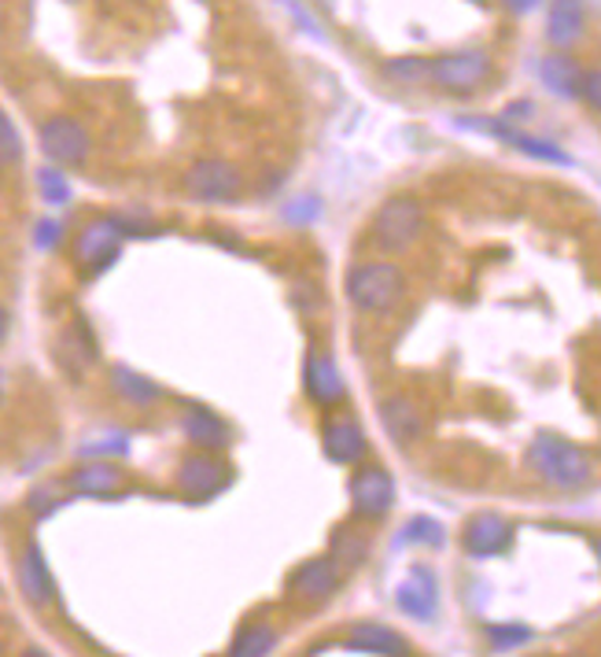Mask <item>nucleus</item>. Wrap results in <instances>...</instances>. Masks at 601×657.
<instances>
[{
  "label": "nucleus",
  "instance_id": "nucleus-38",
  "mask_svg": "<svg viewBox=\"0 0 601 657\" xmlns=\"http://www.w3.org/2000/svg\"><path fill=\"white\" fill-rule=\"evenodd\" d=\"M22 657H52V654H44V650H38V647H33V650H27V654H22Z\"/></svg>",
  "mask_w": 601,
  "mask_h": 657
},
{
  "label": "nucleus",
  "instance_id": "nucleus-29",
  "mask_svg": "<svg viewBox=\"0 0 601 657\" xmlns=\"http://www.w3.org/2000/svg\"><path fill=\"white\" fill-rule=\"evenodd\" d=\"M38 181H41V196L49 200L52 207H60V203H67L71 200V181H67L60 170H52V167H44L41 175H38Z\"/></svg>",
  "mask_w": 601,
  "mask_h": 657
},
{
  "label": "nucleus",
  "instance_id": "nucleus-28",
  "mask_svg": "<svg viewBox=\"0 0 601 657\" xmlns=\"http://www.w3.org/2000/svg\"><path fill=\"white\" fill-rule=\"evenodd\" d=\"M488 639H491L494 650L510 654V650L524 647V643H531V628H524V625H491L488 628Z\"/></svg>",
  "mask_w": 601,
  "mask_h": 657
},
{
  "label": "nucleus",
  "instance_id": "nucleus-39",
  "mask_svg": "<svg viewBox=\"0 0 601 657\" xmlns=\"http://www.w3.org/2000/svg\"><path fill=\"white\" fill-rule=\"evenodd\" d=\"M531 657H572V654H531Z\"/></svg>",
  "mask_w": 601,
  "mask_h": 657
},
{
  "label": "nucleus",
  "instance_id": "nucleus-2",
  "mask_svg": "<svg viewBox=\"0 0 601 657\" xmlns=\"http://www.w3.org/2000/svg\"><path fill=\"white\" fill-rule=\"evenodd\" d=\"M402 292H407V281H402L399 267H391V262H362L347 278L351 303L358 310H373V315H384V310L395 307Z\"/></svg>",
  "mask_w": 601,
  "mask_h": 657
},
{
  "label": "nucleus",
  "instance_id": "nucleus-11",
  "mask_svg": "<svg viewBox=\"0 0 601 657\" xmlns=\"http://www.w3.org/2000/svg\"><path fill=\"white\" fill-rule=\"evenodd\" d=\"M229 484V469L211 455H192L189 462H181L178 469V488L189 495V499H211Z\"/></svg>",
  "mask_w": 601,
  "mask_h": 657
},
{
  "label": "nucleus",
  "instance_id": "nucleus-8",
  "mask_svg": "<svg viewBox=\"0 0 601 657\" xmlns=\"http://www.w3.org/2000/svg\"><path fill=\"white\" fill-rule=\"evenodd\" d=\"M189 192L203 203H226L237 200L240 192V175L237 167L222 163V159H203L189 170Z\"/></svg>",
  "mask_w": 601,
  "mask_h": 657
},
{
  "label": "nucleus",
  "instance_id": "nucleus-34",
  "mask_svg": "<svg viewBox=\"0 0 601 657\" xmlns=\"http://www.w3.org/2000/svg\"><path fill=\"white\" fill-rule=\"evenodd\" d=\"M38 248H56L60 245V237H63V226L56 222V218H44V222H38Z\"/></svg>",
  "mask_w": 601,
  "mask_h": 657
},
{
  "label": "nucleus",
  "instance_id": "nucleus-3",
  "mask_svg": "<svg viewBox=\"0 0 601 657\" xmlns=\"http://www.w3.org/2000/svg\"><path fill=\"white\" fill-rule=\"evenodd\" d=\"M421 226H424L421 203L410 200V196H391L373 218V237L384 251H402L418 240Z\"/></svg>",
  "mask_w": 601,
  "mask_h": 657
},
{
  "label": "nucleus",
  "instance_id": "nucleus-21",
  "mask_svg": "<svg viewBox=\"0 0 601 657\" xmlns=\"http://www.w3.org/2000/svg\"><path fill=\"white\" fill-rule=\"evenodd\" d=\"M111 380H114V391H119L122 399L137 402V407H148V402H159V399H163V388H159L156 380H148L144 374L130 370V366H114V370H111Z\"/></svg>",
  "mask_w": 601,
  "mask_h": 657
},
{
  "label": "nucleus",
  "instance_id": "nucleus-10",
  "mask_svg": "<svg viewBox=\"0 0 601 657\" xmlns=\"http://www.w3.org/2000/svg\"><path fill=\"white\" fill-rule=\"evenodd\" d=\"M119 248H122V233H119V226H114V218H100V222L82 229L74 256L86 270L97 273L103 267H111L114 256H119Z\"/></svg>",
  "mask_w": 601,
  "mask_h": 657
},
{
  "label": "nucleus",
  "instance_id": "nucleus-20",
  "mask_svg": "<svg viewBox=\"0 0 601 657\" xmlns=\"http://www.w3.org/2000/svg\"><path fill=\"white\" fill-rule=\"evenodd\" d=\"M184 436H189L196 447H203V451H222V447L229 444L226 421L207 410H192L189 418H184Z\"/></svg>",
  "mask_w": 601,
  "mask_h": 657
},
{
  "label": "nucleus",
  "instance_id": "nucleus-35",
  "mask_svg": "<svg viewBox=\"0 0 601 657\" xmlns=\"http://www.w3.org/2000/svg\"><path fill=\"white\" fill-rule=\"evenodd\" d=\"M56 506H60V495H56V488H38V491L30 495V510L38 514V517L41 514H52Z\"/></svg>",
  "mask_w": 601,
  "mask_h": 657
},
{
  "label": "nucleus",
  "instance_id": "nucleus-7",
  "mask_svg": "<svg viewBox=\"0 0 601 657\" xmlns=\"http://www.w3.org/2000/svg\"><path fill=\"white\" fill-rule=\"evenodd\" d=\"M513 544V528L499 514H477L461 532V547L472 558H499Z\"/></svg>",
  "mask_w": 601,
  "mask_h": 657
},
{
  "label": "nucleus",
  "instance_id": "nucleus-13",
  "mask_svg": "<svg viewBox=\"0 0 601 657\" xmlns=\"http://www.w3.org/2000/svg\"><path fill=\"white\" fill-rule=\"evenodd\" d=\"M343 647L358 650V654H377V657H407L410 654V643L402 639L395 628L380 625V620H362V625H354L351 631H347Z\"/></svg>",
  "mask_w": 601,
  "mask_h": 657
},
{
  "label": "nucleus",
  "instance_id": "nucleus-16",
  "mask_svg": "<svg viewBox=\"0 0 601 657\" xmlns=\"http://www.w3.org/2000/svg\"><path fill=\"white\" fill-rule=\"evenodd\" d=\"M303 380H307V396L314 402H321V407H332V402L343 399V377H340L337 366H332V359H325V355H310Z\"/></svg>",
  "mask_w": 601,
  "mask_h": 657
},
{
  "label": "nucleus",
  "instance_id": "nucleus-15",
  "mask_svg": "<svg viewBox=\"0 0 601 657\" xmlns=\"http://www.w3.org/2000/svg\"><path fill=\"white\" fill-rule=\"evenodd\" d=\"M321 447H325V455L332 458V462L340 466H354L365 458V432L358 429L354 421H329L325 425V436H321Z\"/></svg>",
  "mask_w": 601,
  "mask_h": 657
},
{
  "label": "nucleus",
  "instance_id": "nucleus-25",
  "mask_svg": "<svg viewBox=\"0 0 601 657\" xmlns=\"http://www.w3.org/2000/svg\"><path fill=\"white\" fill-rule=\"evenodd\" d=\"M402 544H418V547H443L447 544V528L432 521V517H410L402 528Z\"/></svg>",
  "mask_w": 601,
  "mask_h": 657
},
{
  "label": "nucleus",
  "instance_id": "nucleus-14",
  "mask_svg": "<svg viewBox=\"0 0 601 657\" xmlns=\"http://www.w3.org/2000/svg\"><path fill=\"white\" fill-rule=\"evenodd\" d=\"M395 603L407 617L413 620H432L435 609H439V598H435V576L424 569V565H413L407 580L399 584L395 591Z\"/></svg>",
  "mask_w": 601,
  "mask_h": 657
},
{
  "label": "nucleus",
  "instance_id": "nucleus-31",
  "mask_svg": "<svg viewBox=\"0 0 601 657\" xmlns=\"http://www.w3.org/2000/svg\"><path fill=\"white\" fill-rule=\"evenodd\" d=\"M395 82H429V60H395L388 67Z\"/></svg>",
  "mask_w": 601,
  "mask_h": 657
},
{
  "label": "nucleus",
  "instance_id": "nucleus-12",
  "mask_svg": "<svg viewBox=\"0 0 601 657\" xmlns=\"http://www.w3.org/2000/svg\"><path fill=\"white\" fill-rule=\"evenodd\" d=\"M19 587L27 595V603L33 606H49L56 603V580L49 573V561H44V550L38 544H27V550L19 555Z\"/></svg>",
  "mask_w": 601,
  "mask_h": 657
},
{
  "label": "nucleus",
  "instance_id": "nucleus-17",
  "mask_svg": "<svg viewBox=\"0 0 601 657\" xmlns=\"http://www.w3.org/2000/svg\"><path fill=\"white\" fill-rule=\"evenodd\" d=\"M587 22V8L583 0H553L550 4V22H547V38L558 49H569V44L580 41Z\"/></svg>",
  "mask_w": 601,
  "mask_h": 657
},
{
  "label": "nucleus",
  "instance_id": "nucleus-9",
  "mask_svg": "<svg viewBox=\"0 0 601 657\" xmlns=\"http://www.w3.org/2000/svg\"><path fill=\"white\" fill-rule=\"evenodd\" d=\"M340 587V565L332 558H314V561H303L299 569L292 573V580H288V591H292L299 603H329L332 595H337Z\"/></svg>",
  "mask_w": 601,
  "mask_h": 657
},
{
  "label": "nucleus",
  "instance_id": "nucleus-1",
  "mask_svg": "<svg viewBox=\"0 0 601 657\" xmlns=\"http://www.w3.org/2000/svg\"><path fill=\"white\" fill-rule=\"evenodd\" d=\"M528 466L535 469L539 480H547L550 488H561V491L587 488V484H591V472H594L583 447H575V444L561 440V436H550V432H542L531 440Z\"/></svg>",
  "mask_w": 601,
  "mask_h": 657
},
{
  "label": "nucleus",
  "instance_id": "nucleus-32",
  "mask_svg": "<svg viewBox=\"0 0 601 657\" xmlns=\"http://www.w3.org/2000/svg\"><path fill=\"white\" fill-rule=\"evenodd\" d=\"M284 218H288V222H296V226L314 222V218H318V200H314V196H303V200H292V203L284 207Z\"/></svg>",
  "mask_w": 601,
  "mask_h": 657
},
{
  "label": "nucleus",
  "instance_id": "nucleus-26",
  "mask_svg": "<svg viewBox=\"0 0 601 657\" xmlns=\"http://www.w3.org/2000/svg\"><path fill=\"white\" fill-rule=\"evenodd\" d=\"M22 163V137L16 130V122L0 111V170L19 167Z\"/></svg>",
  "mask_w": 601,
  "mask_h": 657
},
{
  "label": "nucleus",
  "instance_id": "nucleus-18",
  "mask_svg": "<svg viewBox=\"0 0 601 657\" xmlns=\"http://www.w3.org/2000/svg\"><path fill=\"white\" fill-rule=\"evenodd\" d=\"M380 425L395 444H413L421 436V410L413 407V399H384L380 402Z\"/></svg>",
  "mask_w": 601,
  "mask_h": 657
},
{
  "label": "nucleus",
  "instance_id": "nucleus-22",
  "mask_svg": "<svg viewBox=\"0 0 601 657\" xmlns=\"http://www.w3.org/2000/svg\"><path fill=\"white\" fill-rule=\"evenodd\" d=\"M542 82L550 86V93H558L564 100H572L575 93H580V67H575L572 60H564V56H550V60H542L539 67Z\"/></svg>",
  "mask_w": 601,
  "mask_h": 657
},
{
  "label": "nucleus",
  "instance_id": "nucleus-19",
  "mask_svg": "<svg viewBox=\"0 0 601 657\" xmlns=\"http://www.w3.org/2000/svg\"><path fill=\"white\" fill-rule=\"evenodd\" d=\"M71 488L78 495H114L122 488V472L111 462H86L71 472Z\"/></svg>",
  "mask_w": 601,
  "mask_h": 657
},
{
  "label": "nucleus",
  "instance_id": "nucleus-27",
  "mask_svg": "<svg viewBox=\"0 0 601 657\" xmlns=\"http://www.w3.org/2000/svg\"><path fill=\"white\" fill-rule=\"evenodd\" d=\"M78 451H82V458H89V462H108V455L119 458V455L130 451V440H126L122 432H111V436H100V440L82 444Z\"/></svg>",
  "mask_w": 601,
  "mask_h": 657
},
{
  "label": "nucleus",
  "instance_id": "nucleus-36",
  "mask_svg": "<svg viewBox=\"0 0 601 657\" xmlns=\"http://www.w3.org/2000/svg\"><path fill=\"white\" fill-rule=\"evenodd\" d=\"M505 4H510V11H531L539 0H505Z\"/></svg>",
  "mask_w": 601,
  "mask_h": 657
},
{
  "label": "nucleus",
  "instance_id": "nucleus-6",
  "mask_svg": "<svg viewBox=\"0 0 601 657\" xmlns=\"http://www.w3.org/2000/svg\"><path fill=\"white\" fill-rule=\"evenodd\" d=\"M351 506L358 517H384L395 506V480L377 466L358 469L351 477Z\"/></svg>",
  "mask_w": 601,
  "mask_h": 657
},
{
  "label": "nucleus",
  "instance_id": "nucleus-30",
  "mask_svg": "<svg viewBox=\"0 0 601 657\" xmlns=\"http://www.w3.org/2000/svg\"><path fill=\"white\" fill-rule=\"evenodd\" d=\"M114 226H119V233H122V240H130V237H152L156 233V222L148 218L144 211H122V215H114Z\"/></svg>",
  "mask_w": 601,
  "mask_h": 657
},
{
  "label": "nucleus",
  "instance_id": "nucleus-4",
  "mask_svg": "<svg viewBox=\"0 0 601 657\" xmlns=\"http://www.w3.org/2000/svg\"><path fill=\"white\" fill-rule=\"evenodd\" d=\"M491 71V56L483 49H465V52H450L439 56L429 63V82L450 89V93H469L477 89Z\"/></svg>",
  "mask_w": 601,
  "mask_h": 657
},
{
  "label": "nucleus",
  "instance_id": "nucleus-24",
  "mask_svg": "<svg viewBox=\"0 0 601 657\" xmlns=\"http://www.w3.org/2000/svg\"><path fill=\"white\" fill-rule=\"evenodd\" d=\"M369 555V539L351 532V528H340L337 536H332V561L343 565V569H358V565L365 561Z\"/></svg>",
  "mask_w": 601,
  "mask_h": 657
},
{
  "label": "nucleus",
  "instance_id": "nucleus-23",
  "mask_svg": "<svg viewBox=\"0 0 601 657\" xmlns=\"http://www.w3.org/2000/svg\"><path fill=\"white\" fill-rule=\"evenodd\" d=\"M277 650V631L270 625H244L237 631L229 657H270Z\"/></svg>",
  "mask_w": 601,
  "mask_h": 657
},
{
  "label": "nucleus",
  "instance_id": "nucleus-33",
  "mask_svg": "<svg viewBox=\"0 0 601 657\" xmlns=\"http://www.w3.org/2000/svg\"><path fill=\"white\" fill-rule=\"evenodd\" d=\"M575 97H583L591 108H598V103H601V78H598V71H583L580 74V93H575Z\"/></svg>",
  "mask_w": 601,
  "mask_h": 657
},
{
  "label": "nucleus",
  "instance_id": "nucleus-37",
  "mask_svg": "<svg viewBox=\"0 0 601 657\" xmlns=\"http://www.w3.org/2000/svg\"><path fill=\"white\" fill-rule=\"evenodd\" d=\"M4 337H8V310L0 307V344H4Z\"/></svg>",
  "mask_w": 601,
  "mask_h": 657
},
{
  "label": "nucleus",
  "instance_id": "nucleus-5",
  "mask_svg": "<svg viewBox=\"0 0 601 657\" xmlns=\"http://www.w3.org/2000/svg\"><path fill=\"white\" fill-rule=\"evenodd\" d=\"M92 137L78 119H67V115H56L41 126V152L60 167H78L89 159Z\"/></svg>",
  "mask_w": 601,
  "mask_h": 657
}]
</instances>
